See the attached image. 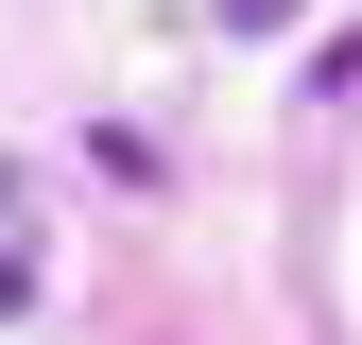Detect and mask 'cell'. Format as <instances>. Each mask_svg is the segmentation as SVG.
Returning a JSON list of instances; mask_svg holds the SVG:
<instances>
[{"label":"cell","instance_id":"cell-1","mask_svg":"<svg viewBox=\"0 0 362 345\" xmlns=\"http://www.w3.org/2000/svg\"><path fill=\"white\" fill-rule=\"evenodd\" d=\"M35 276H52V225H35V172L0 156V328L35 311Z\"/></svg>","mask_w":362,"mask_h":345},{"label":"cell","instance_id":"cell-2","mask_svg":"<svg viewBox=\"0 0 362 345\" xmlns=\"http://www.w3.org/2000/svg\"><path fill=\"white\" fill-rule=\"evenodd\" d=\"M207 18H224V35H293V0H207Z\"/></svg>","mask_w":362,"mask_h":345}]
</instances>
